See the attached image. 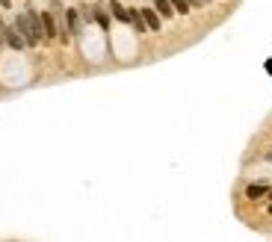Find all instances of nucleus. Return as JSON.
<instances>
[{
  "label": "nucleus",
  "mask_w": 272,
  "mask_h": 242,
  "mask_svg": "<svg viewBox=\"0 0 272 242\" xmlns=\"http://www.w3.org/2000/svg\"><path fill=\"white\" fill-rule=\"evenodd\" d=\"M92 15H95V21H98V24H101V27H104V30H107V27H110V15H107V12H104V6H95V12H92Z\"/></svg>",
  "instance_id": "9d476101"
},
{
  "label": "nucleus",
  "mask_w": 272,
  "mask_h": 242,
  "mask_svg": "<svg viewBox=\"0 0 272 242\" xmlns=\"http://www.w3.org/2000/svg\"><path fill=\"white\" fill-rule=\"evenodd\" d=\"M65 30H68L71 35L80 33V12H77V9H65Z\"/></svg>",
  "instance_id": "20e7f679"
},
{
  "label": "nucleus",
  "mask_w": 272,
  "mask_h": 242,
  "mask_svg": "<svg viewBox=\"0 0 272 242\" xmlns=\"http://www.w3.org/2000/svg\"><path fill=\"white\" fill-rule=\"evenodd\" d=\"M270 213H272V207H270Z\"/></svg>",
  "instance_id": "ddd939ff"
},
{
  "label": "nucleus",
  "mask_w": 272,
  "mask_h": 242,
  "mask_svg": "<svg viewBox=\"0 0 272 242\" xmlns=\"http://www.w3.org/2000/svg\"><path fill=\"white\" fill-rule=\"evenodd\" d=\"M3 38H6V44H9L12 50H24V44H27V41H24V35L18 33V27H15V24L3 30Z\"/></svg>",
  "instance_id": "7ed1b4c3"
},
{
  "label": "nucleus",
  "mask_w": 272,
  "mask_h": 242,
  "mask_svg": "<svg viewBox=\"0 0 272 242\" xmlns=\"http://www.w3.org/2000/svg\"><path fill=\"white\" fill-rule=\"evenodd\" d=\"M41 30H44V38H56V35H59L56 12H41Z\"/></svg>",
  "instance_id": "f03ea898"
},
{
  "label": "nucleus",
  "mask_w": 272,
  "mask_h": 242,
  "mask_svg": "<svg viewBox=\"0 0 272 242\" xmlns=\"http://www.w3.org/2000/svg\"><path fill=\"white\" fill-rule=\"evenodd\" d=\"M246 195H249V198H264V195H270V186H267V183H255V186L246 189Z\"/></svg>",
  "instance_id": "1a4fd4ad"
},
{
  "label": "nucleus",
  "mask_w": 272,
  "mask_h": 242,
  "mask_svg": "<svg viewBox=\"0 0 272 242\" xmlns=\"http://www.w3.org/2000/svg\"><path fill=\"white\" fill-rule=\"evenodd\" d=\"M110 12H113V18H118V21H124V24L130 21V9H124L118 0H110Z\"/></svg>",
  "instance_id": "423d86ee"
},
{
  "label": "nucleus",
  "mask_w": 272,
  "mask_h": 242,
  "mask_svg": "<svg viewBox=\"0 0 272 242\" xmlns=\"http://www.w3.org/2000/svg\"><path fill=\"white\" fill-rule=\"evenodd\" d=\"M130 24L136 27V33H145V30H148V24L142 21V12H139V9H130Z\"/></svg>",
  "instance_id": "6e6552de"
},
{
  "label": "nucleus",
  "mask_w": 272,
  "mask_h": 242,
  "mask_svg": "<svg viewBox=\"0 0 272 242\" xmlns=\"http://www.w3.org/2000/svg\"><path fill=\"white\" fill-rule=\"evenodd\" d=\"M142 21L148 24V30H154V33L160 30V12L157 9H142Z\"/></svg>",
  "instance_id": "39448f33"
},
{
  "label": "nucleus",
  "mask_w": 272,
  "mask_h": 242,
  "mask_svg": "<svg viewBox=\"0 0 272 242\" xmlns=\"http://www.w3.org/2000/svg\"><path fill=\"white\" fill-rule=\"evenodd\" d=\"M3 30H6V24H3V18H0V47L6 44V38H3Z\"/></svg>",
  "instance_id": "f8f14e48"
},
{
  "label": "nucleus",
  "mask_w": 272,
  "mask_h": 242,
  "mask_svg": "<svg viewBox=\"0 0 272 242\" xmlns=\"http://www.w3.org/2000/svg\"><path fill=\"white\" fill-rule=\"evenodd\" d=\"M154 9H157L163 18H172V15H175V6H172V0H154Z\"/></svg>",
  "instance_id": "0eeeda50"
},
{
  "label": "nucleus",
  "mask_w": 272,
  "mask_h": 242,
  "mask_svg": "<svg viewBox=\"0 0 272 242\" xmlns=\"http://www.w3.org/2000/svg\"><path fill=\"white\" fill-rule=\"evenodd\" d=\"M24 15H27V27H30V35H27V44L30 47H36L39 41H44V30H41V15L33 9V6H27L24 9Z\"/></svg>",
  "instance_id": "f257e3e1"
},
{
  "label": "nucleus",
  "mask_w": 272,
  "mask_h": 242,
  "mask_svg": "<svg viewBox=\"0 0 272 242\" xmlns=\"http://www.w3.org/2000/svg\"><path fill=\"white\" fill-rule=\"evenodd\" d=\"M172 6H175V12H181V15H187L193 6H190V0H172Z\"/></svg>",
  "instance_id": "9b49d317"
},
{
  "label": "nucleus",
  "mask_w": 272,
  "mask_h": 242,
  "mask_svg": "<svg viewBox=\"0 0 272 242\" xmlns=\"http://www.w3.org/2000/svg\"><path fill=\"white\" fill-rule=\"evenodd\" d=\"M270 195H272V192H270Z\"/></svg>",
  "instance_id": "4468645a"
}]
</instances>
